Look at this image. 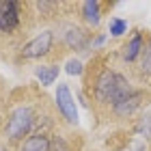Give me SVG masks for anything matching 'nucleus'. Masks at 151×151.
Wrapping results in <instances>:
<instances>
[{
    "label": "nucleus",
    "mask_w": 151,
    "mask_h": 151,
    "mask_svg": "<svg viewBox=\"0 0 151 151\" xmlns=\"http://www.w3.org/2000/svg\"><path fill=\"white\" fill-rule=\"evenodd\" d=\"M32 125H35V112H32L28 106H19L11 112L9 119H6L4 132L11 140H19V138H24V136L30 134Z\"/></svg>",
    "instance_id": "obj_1"
},
{
    "label": "nucleus",
    "mask_w": 151,
    "mask_h": 151,
    "mask_svg": "<svg viewBox=\"0 0 151 151\" xmlns=\"http://www.w3.org/2000/svg\"><path fill=\"white\" fill-rule=\"evenodd\" d=\"M52 45H54V32L52 30H43L22 47V56L30 58V60L32 58H41V56H45V54H50Z\"/></svg>",
    "instance_id": "obj_2"
},
{
    "label": "nucleus",
    "mask_w": 151,
    "mask_h": 151,
    "mask_svg": "<svg viewBox=\"0 0 151 151\" xmlns=\"http://www.w3.org/2000/svg\"><path fill=\"white\" fill-rule=\"evenodd\" d=\"M56 108L58 112L67 119V123H71V125H76L78 123V108H76V101H73V95L69 91V86L63 84V82H58L56 86Z\"/></svg>",
    "instance_id": "obj_3"
},
{
    "label": "nucleus",
    "mask_w": 151,
    "mask_h": 151,
    "mask_svg": "<svg viewBox=\"0 0 151 151\" xmlns=\"http://www.w3.org/2000/svg\"><path fill=\"white\" fill-rule=\"evenodd\" d=\"M114 82H116V73L110 71V69H104L97 76L95 86H93V93H95V99H97L99 104H112Z\"/></svg>",
    "instance_id": "obj_4"
},
{
    "label": "nucleus",
    "mask_w": 151,
    "mask_h": 151,
    "mask_svg": "<svg viewBox=\"0 0 151 151\" xmlns=\"http://www.w3.org/2000/svg\"><path fill=\"white\" fill-rule=\"evenodd\" d=\"M17 26H19V4L15 0L0 2V30L9 35Z\"/></svg>",
    "instance_id": "obj_5"
},
{
    "label": "nucleus",
    "mask_w": 151,
    "mask_h": 151,
    "mask_svg": "<svg viewBox=\"0 0 151 151\" xmlns=\"http://www.w3.org/2000/svg\"><path fill=\"white\" fill-rule=\"evenodd\" d=\"M142 99H145L142 91H132L127 97H123L121 101H116V104L112 106L114 116H119V119H127V116H132V114L140 108Z\"/></svg>",
    "instance_id": "obj_6"
},
{
    "label": "nucleus",
    "mask_w": 151,
    "mask_h": 151,
    "mask_svg": "<svg viewBox=\"0 0 151 151\" xmlns=\"http://www.w3.org/2000/svg\"><path fill=\"white\" fill-rule=\"evenodd\" d=\"M65 43L69 50H76V52H86L88 45H91V39L82 28H76V26H69L65 32Z\"/></svg>",
    "instance_id": "obj_7"
},
{
    "label": "nucleus",
    "mask_w": 151,
    "mask_h": 151,
    "mask_svg": "<svg viewBox=\"0 0 151 151\" xmlns=\"http://www.w3.org/2000/svg\"><path fill=\"white\" fill-rule=\"evenodd\" d=\"M82 17H84L86 24L97 26L101 22V2L99 0H86V2H82Z\"/></svg>",
    "instance_id": "obj_8"
},
{
    "label": "nucleus",
    "mask_w": 151,
    "mask_h": 151,
    "mask_svg": "<svg viewBox=\"0 0 151 151\" xmlns=\"http://www.w3.org/2000/svg\"><path fill=\"white\" fill-rule=\"evenodd\" d=\"M142 45H145V39H142V32H134V37L127 41V45L123 47V58L127 60V63H132L140 56L142 52Z\"/></svg>",
    "instance_id": "obj_9"
},
{
    "label": "nucleus",
    "mask_w": 151,
    "mask_h": 151,
    "mask_svg": "<svg viewBox=\"0 0 151 151\" xmlns=\"http://www.w3.org/2000/svg\"><path fill=\"white\" fill-rule=\"evenodd\" d=\"M19 151H52L50 149V138L45 134H32L24 140Z\"/></svg>",
    "instance_id": "obj_10"
},
{
    "label": "nucleus",
    "mask_w": 151,
    "mask_h": 151,
    "mask_svg": "<svg viewBox=\"0 0 151 151\" xmlns=\"http://www.w3.org/2000/svg\"><path fill=\"white\" fill-rule=\"evenodd\" d=\"M58 71H60L58 65H41V67H37V69H35V76L39 78V82H41L43 86H50V84L56 82Z\"/></svg>",
    "instance_id": "obj_11"
},
{
    "label": "nucleus",
    "mask_w": 151,
    "mask_h": 151,
    "mask_svg": "<svg viewBox=\"0 0 151 151\" xmlns=\"http://www.w3.org/2000/svg\"><path fill=\"white\" fill-rule=\"evenodd\" d=\"M134 88L129 86V80L125 78V76L116 73V82H114V93H112V106L116 104V101H121L123 97H127L129 93H132Z\"/></svg>",
    "instance_id": "obj_12"
},
{
    "label": "nucleus",
    "mask_w": 151,
    "mask_h": 151,
    "mask_svg": "<svg viewBox=\"0 0 151 151\" xmlns=\"http://www.w3.org/2000/svg\"><path fill=\"white\" fill-rule=\"evenodd\" d=\"M134 132L138 134V136H142V138L151 140V110H147V112L138 119V123H136V127H134Z\"/></svg>",
    "instance_id": "obj_13"
},
{
    "label": "nucleus",
    "mask_w": 151,
    "mask_h": 151,
    "mask_svg": "<svg viewBox=\"0 0 151 151\" xmlns=\"http://www.w3.org/2000/svg\"><path fill=\"white\" fill-rule=\"evenodd\" d=\"M140 73L151 76V39L142 45V52H140Z\"/></svg>",
    "instance_id": "obj_14"
},
{
    "label": "nucleus",
    "mask_w": 151,
    "mask_h": 151,
    "mask_svg": "<svg viewBox=\"0 0 151 151\" xmlns=\"http://www.w3.org/2000/svg\"><path fill=\"white\" fill-rule=\"evenodd\" d=\"M123 32H127V22L121 17H112L110 19V35L112 37H121Z\"/></svg>",
    "instance_id": "obj_15"
},
{
    "label": "nucleus",
    "mask_w": 151,
    "mask_h": 151,
    "mask_svg": "<svg viewBox=\"0 0 151 151\" xmlns=\"http://www.w3.org/2000/svg\"><path fill=\"white\" fill-rule=\"evenodd\" d=\"M65 71L69 73V76H82L84 67H82V63H80L78 58H71V60H67V65H65Z\"/></svg>",
    "instance_id": "obj_16"
},
{
    "label": "nucleus",
    "mask_w": 151,
    "mask_h": 151,
    "mask_svg": "<svg viewBox=\"0 0 151 151\" xmlns=\"http://www.w3.org/2000/svg\"><path fill=\"white\" fill-rule=\"evenodd\" d=\"M35 6H37L39 11H43V13H50V11L56 9V4H54V2H37Z\"/></svg>",
    "instance_id": "obj_17"
},
{
    "label": "nucleus",
    "mask_w": 151,
    "mask_h": 151,
    "mask_svg": "<svg viewBox=\"0 0 151 151\" xmlns=\"http://www.w3.org/2000/svg\"><path fill=\"white\" fill-rule=\"evenodd\" d=\"M0 151H6V149H2V147H0Z\"/></svg>",
    "instance_id": "obj_18"
}]
</instances>
